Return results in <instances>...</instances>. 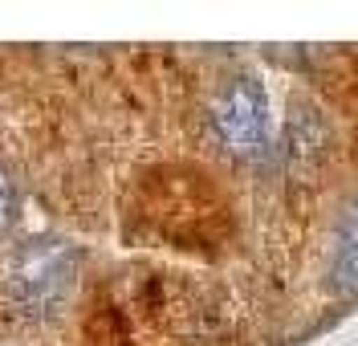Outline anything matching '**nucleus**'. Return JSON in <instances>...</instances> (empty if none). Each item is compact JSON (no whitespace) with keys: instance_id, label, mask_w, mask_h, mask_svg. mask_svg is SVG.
Returning a JSON list of instances; mask_svg holds the SVG:
<instances>
[{"instance_id":"7ed1b4c3","label":"nucleus","mask_w":358,"mask_h":346,"mask_svg":"<svg viewBox=\"0 0 358 346\" xmlns=\"http://www.w3.org/2000/svg\"><path fill=\"white\" fill-rule=\"evenodd\" d=\"M334 285L342 294H355L358 289V204H350V212L342 216V229H338Z\"/></svg>"},{"instance_id":"20e7f679","label":"nucleus","mask_w":358,"mask_h":346,"mask_svg":"<svg viewBox=\"0 0 358 346\" xmlns=\"http://www.w3.org/2000/svg\"><path fill=\"white\" fill-rule=\"evenodd\" d=\"M17 216H21V187L0 167V236L17 224Z\"/></svg>"},{"instance_id":"f03ea898","label":"nucleus","mask_w":358,"mask_h":346,"mask_svg":"<svg viewBox=\"0 0 358 346\" xmlns=\"http://www.w3.org/2000/svg\"><path fill=\"white\" fill-rule=\"evenodd\" d=\"M212 135L232 155H257L268 147V102L261 82L236 78L212 102Z\"/></svg>"},{"instance_id":"f257e3e1","label":"nucleus","mask_w":358,"mask_h":346,"mask_svg":"<svg viewBox=\"0 0 358 346\" xmlns=\"http://www.w3.org/2000/svg\"><path fill=\"white\" fill-rule=\"evenodd\" d=\"M78 281V253L57 236H37L8 265V298L24 318H49Z\"/></svg>"}]
</instances>
